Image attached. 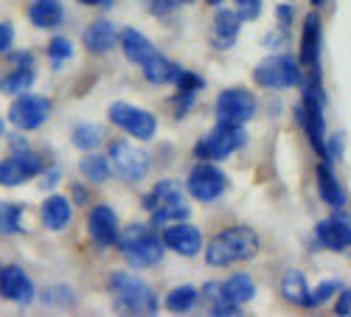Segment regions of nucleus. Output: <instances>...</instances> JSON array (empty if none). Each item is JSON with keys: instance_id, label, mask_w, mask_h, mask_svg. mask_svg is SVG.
<instances>
[{"instance_id": "f257e3e1", "label": "nucleus", "mask_w": 351, "mask_h": 317, "mask_svg": "<svg viewBox=\"0 0 351 317\" xmlns=\"http://www.w3.org/2000/svg\"><path fill=\"white\" fill-rule=\"evenodd\" d=\"M258 250V236L250 227H228L219 236L211 239V244L206 247V262L214 267H230L253 258Z\"/></svg>"}, {"instance_id": "f03ea898", "label": "nucleus", "mask_w": 351, "mask_h": 317, "mask_svg": "<svg viewBox=\"0 0 351 317\" xmlns=\"http://www.w3.org/2000/svg\"><path fill=\"white\" fill-rule=\"evenodd\" d=\"M110 292L115 301V309L127 314H152L158 309V298L152 286L130 275V272H115L110 278Z\"/></svg>"}, {"instance_id": "7ed1b4c3", "label": "nucleus", "mask_w": 351, "mask_h": 317, "mask_svg": "<svg viewBox=\"0 0 351 317\" xmlns=\"http://www.w3.org/2000/svg\"><path fill=\"white\" fill-rule=\"evenodd\" d=\"M119 242L132 267H152L163 258V239H158L146 225H130Z\"/></svg>"}, {"instance_id": "20e7f679", "label": "nucleus", "mask_w": 351, "mask_h": 317, "mask_svg": "<svg viewBox=\"0 0 351 317\" xmlns=\"http://www.w3.org/2000/svg\"><path fill=\"white\" fill-rule=\"evenodd\" d=\"M239 147H245V129L242 124H228L219 121L206 138L197 143V157L206 160H222L228 155H233Z\"/></svg>"}, {"instance_id": "39448f33", "label": "nucleus", "mask_w": 351, "mask_h": 317, "mask_svg": "<svg viewBox=\"0 0 351 317\" xmlns=\"http://www.w3.org/2000/svg\"><path fill=\"white\" fill-rule=\"evenodd\" d=\"M253 79L256 84L261 88H273V90H284V88H292V84H298L301 73H298V62L292 60V56H267V60H261L253 71Z\"/></svg>"}, {"instance_id": "423d86ee", "label": "nucleus", "mask_w": 351, "mask_h": 317, "mask_svg": "<svg viewBox=\"0 0 351 317\" xmlns=\"http://www.w3.org/2000/svg\"><path fill=\"white\" fill-rule=\"evenodd\" d=\"M110 121L115 127H121L124 132L135 135L138 140H149L158 129V121L152 112H146L141 107H132V104H124V101H115L110 107Z\"/></svg>"}, {"instance_id": "0eeeda50", "label": "nucleus", "mask_w": 351, "mask_h": 317, "mask_svg": "<svg viewBox=\"0 0 351 317\" xmlns=\"http://www.w3.org/2000/svg\"><path fill=\"white\" fill-rule=\"evenodd\" d=\"M298 121H304L306 135L312 140V147L324 155V104H320V88H317V76L312 79V84L304 93V104L298 107Z\"/></svg>"}, {"instance_id": "6e6552de", "label": "nucleus", "mask_w": 351, "mask_h": 317, "mask_svg": "<svg viewBox=\"0 0 351 317\" xmlns=\"http://www.w3.org/2000/svg\"><path fill=\"white\" fill-rule=\"evenodd\" d=\"M110 157H112L115 171L130 183L141 180L146 171H149V155H146L143 149H138V147H132V143H127V140H115L110 147Z\"/></svg>"}, {"instance_id": "1a4fd4ad", "label": "nucleus", "mask_w": 351, "mask_h": 317, "mask_svg": "<svg viewBox=\"0 0 351 317\" xmlns=\"http://www.w3.org/2000/svg\"><path fill=\"white\" fill-rule=\"evenodd\" d=\"M186 188L194 199H199V203H214V199H219L225 191V175L211 163H199L189 175Z\"/></svg>"}, {"instance_id": "9d476101", "label": "nucleus", "mask_w": 351, "mask_h": 317, "mask_svg": "<svg viewBox=\"0 0 351 317\" xmlns=\"http://www.w3.org/2000/svg\"><path fill=\"white\" fill-rule=\"evenodd\" d=\"M256 99L242 90V88H230V90H222L219 99H217V115L219 121H228V124H245L256 115Z\"/></svg>"}, {"instance_id": "9b49d317", "label": "nucleus", "mask_w": 351, "mask_h": 317, "mask_svg": "<svg viewBox=\"0 0 351 317\" xmlns=\"http://www.w3.org/2000/svg\"><path fill=\"white\" fill-rule=\"evenodd\" d=\"M48 115H51V101L43 96H23L9 110L12 124L20 129H37L40 124H45Z\"/></svg>"}, {"instance_id": "f8f14e48", "label": "nucleus", "mask_w": 351, "mask_h": 317, "mask_svg": "<svg viewBox=\"0 0 351 317\" xmlns=\"http://www.w3.org/2000/svg\"><path fill=\"white\" fill-rule=\"evenodd\" d=\"M43 171V160L34 152H17L14 157L0 163V183L3 186H20L28 177H34Z\"/></svg>"}, {"instance_id": "ddd939ff", "label": "nucleus", "mask_w": 351, "mask_h": 317, "mask_svg": "<svg viewBox=\"0 0 351 317\" xmlns=\"http://www.w3.org/2000/svg\"><path fill=\"white\" fill-rule=\"evenodd\" d=\"M0 295L14 303H32L34 301V283L20 267H3L0 270Z\"/></svg>"}, {"instance_id": "4468645a", "label": "nucleus", "mask_w": 351, "mask_h": 317, "mask_svg": "<svg viewBox=\"0 0 351 317\" xmlns=\"http://www.w3.org/2000/svg\"><path fill=\"white\" fill-rule=\"evenodd\" d=\"M163 244L180 255H197L202 247V233L194 225H186V222L174 225L171 222V227H166V233H163Z\"/></svg>"}, {"instance_id": "2eb2a0df", "label": "nucleus", "mask_w": 351, "mask_h": 317, "mask_svg": "<svg viewBox=\"0 0 351 317\" xmlns=\"http://www.w3.org/2000/svg\"><path fill=\"white\" fill-rule=\"evenodd\" d=\"M87 227H90V236L96 239V244H101V247H110L119 242V219H115V211L107 205H99L90 211Z\"/></svg>"}, {"instance_id": "dca6fc26", "label": "nucleus", "mask_w": 351, "mask_h": 317, "mask_svg": "<svg viewBox=\"0 0 351 317\" xmlns=\"http://www.w3.org/2000/svg\"><path fill=\"white\" fill-rule=\"evenodd\" d=\"M317 239H320V244L324 247H329V250H346V247H351V216H332V219H326V222H320L317 225Z\"/></svg>"}, {"instance_id": "f3484780", "label": "nucleus", "mask_w": 351, "mask_h": 317, "mask_svg": "<svg viewBox=\"0 0 351 317\" xmlns=\"http://www.w3.org/2000/svg\"><path fill=\"white\" fill-rule=\"evenodd\" d=\"M239 25H242V17L239 14H233L228 9L217 12L214 17V28H211V40L217 48H230L233 42H237L239 37Z\"/></svg>"}, {"instance_id": "a211bd4d", "label": "nucleus", "mask_w": 351, "mask_h": 317, "mask_svg": "<svg viewBox=\"0 0 351 317\" xmlns=\"http://www.w3.org/2000/svg\"><path fill=\"white\" fill-rule=\"evenodd\" d=\"M253 295H256V283H253L250 275H245V272H239V275L228 278L225 283H219V301H230V303L242 306V303H247Z\"/></svg>"}, {"instance_id": "6ab92c4d", "label": "nucleus", "mask_w": 351, "mask_h": 317, "mask_svg": "<svg viewBox=\"0 0 351 317\" xmlns=\"http://www.w3.org/2000/svg\"><path fill=\"white\" fill-rule=\"evenodd\" d=\"M115 37L119 34H115V25L110 20H96L84 31V45H87V51H93V53H104V51H110L115 45Z\"/></svg>"}, {"instance_id": "aec40b11", "label": "nucleus", "mask_w": 351, "mask_h": 317, "mask_svg": "<svg viewBox=\"0 0 351 317\" xmlns=\"http://www.w3.org/2000/svg\"><path fill=\"white\" fill-rule=\"evenodd\" d=\"M317 51H320V20L312 12L304 23V37H301V62L306 65H317Z\"/></svg>"}, {"instance_id": "412c9836", "label": "nucleus", "mask_w": 351, "mask_h": 317, "mask_svg": "<svg viewBox=\"0 0 351 317\" xmlns=\"http://www.w3.org/2000/svg\"><path fill=\"white\" fill-rule=\"evenodd\" d=\"M281 292L289 303H295V306H309L312 303V295H309V283L304 278V272L298 270H289L281 281Z\"/></svg>"}, {"instance_id": "4be33fe9", "label": "nucleus", "mask_w": 351, "mask_h": 317, "mask_svg": "<svg viewBox=\"0 0 351 317\" xmlns=\"http://www.w3.org/2000/svg\"><path fill=\"white\" fill-rule=\"evenodd\" d=\"M121 48H124V53H127V60H132V62H138V65H143V62L155 53V45L146 40L141 31H135V28H127V31L121 34Z\"/></svg>"}, {"instance_id": "5701e85b", "label": "nucleus", "mask_w": 351, "mask_h": 317, "mask_svg": "<svg viewBox=\"0 0 351 317\" xmlns=\"http://www.w3.org/2000/svg\"><path fill=\"white\" fill-rule=\"evenodd\" d=\"M143 76L149 79V81H155V84H163V81H178V76H180V68L174 65V62H169L166 56H160L158 51L149 56V60L143 62Z\"/></svg>"}, {"instance_id": "b1692460", "label": "nucleus", "mask_w": 351, "mask_h": 317, "mask_svg": "<svg viewBox=\"0 0 351 317\" xmlns=\"http://www.w3.org/2000/svg\"><path fill=\"white\" fill-rule=\"evenodd\" d=\"M183 219H189V205H186L183 194H174L166 199V203H160L158 208H152L155 225H171V222H183Z\"/></svg>"}, {"instance_id": "393cba45", "label": "nucleus", "mask_w": 351, "mask_h": 317, "mask_svg": "<svg viewBox=\"0 0 351 317\" xmlns=\"http://www.w3.org/2000/svg\"><path fill=\"white\" fill-rule=\"evenodd\" d=\"M43 222L51 230H62L71 222V203L65 196H48L43 203Z\"/></svg>"}, {"instance_id": "a878e982", "label": "nucleus", "mask_w": 351, "mask_h": 317, "mask_svg": "<svg viewBox=\"0 0 351 317\" xmlns=\"http://www.w3.org/2000/svg\"><path fill=\"white\" fill-rule=\"evenodd\" d=\"M28 17L40 28H53L62 23V6L60 0H34V6L28 9Z\"/></svg>"}, {"instance_id": "bb28decb", "label": "nucleus", "mask_w": 351, "mask_h": 317, "mask_svg": "<svg viewBox=\"0 0 351 317\" xmlns=\"http://www.w3.org/2000/svg\"><path fill=\"white\" fill-rule=\"evenodd\" d=\"M317 188H320V196H324V203H329V205H335V208H340V205L346 203V194H343L340 183L335 180V175H332L326 166L317 168Z\"/></svg>"}, {"instance_id": "cd10ccee", "label": "nucleus", "mask_w": 351, "mask_h": 317, "mask_svg": "<svg viewBox=\"0 0 351 317\" xmlns=\"http://www.w3.org/2000/svg\"><path fill=\"white\" fill-rule=\"evenodd\" d=\"M79 168H82V175H84L87 180H93V183H104V180L110 177V160L101 157V155H87V157L79 163Z\"/></svg>"}, {"instance_id": "c85d7f7f", "label": "nucleus", "mask_w": 351, "mask_h": 317, "mask_svg": "<svg viewBox=\"0 0 351 317\" xmlns=\"http://www.w3.org/2000/svg\"><path fill=\"white\" fill-rule=\"evenodd\" d=\"M104 140V129L99 127V124H79L76 129H73V143L79 149H96L99 143Z\"/></svg>"}, {"instance_id": "c756f323", "label": "nucleus", "mask_w": 351, "mask_h": 317, "mask_svg": "<svg viewBox=\"0 0 351 317\" xmlns=\"http://www.w3.org/2000/svg\"><path fill=\"white\" fill-rule=\"evenodd\" d=\"M194 303H197V290L194 286H178V290H171L169 298H166V306L171 312H189Z\"/></svg>"}, {"instance_id": "7c9ffc66", "label": "nucleus", "mask_w": 351, "mask_h": 317, "mask_svg": "<svg viewBox=\"0 0 351 317\" xmlns=\"http://www.w3.org/2000/svg\"><path fill=\"white\" fill-rule=\"evenodd\" d=\"M32 81H34L32 68H20V71H14L12 76H6L3 81H0V90L3 93H23V90L32 88Z\"/></svg>"}, {"instance_id": "2f4dec72", "label": "nucleus", "mask_w": 351, "mask_h": 317, "mask_svg": "<svg viewBox=\"0 0 351 317\" xmlns=\"http://www.w3.org/2000/svg\"><path fill=\"white\" fill-rule=\"evenodd\" d=\"M23 208L17 203H0V233H17Z\"/></svg>"}, {"instance_id": "473e14b6", "label": "nucleus", "mask_w": 351, "mask_h": 317, "mask_svg": "<svg viewBox=\"0 0 351 317\" xmlns=\"http://www.w3.org/2000/svg\"><path fill=\"white\" fill-rule=\"evenodd\" d=\"M174 194H180V188L174 186L171 180H166V183H158V186L152 188V194L143 199V205L152 211V208H158L160 203H166V199H169V196H174Z\"/></svg>"}, {"instance_id": "72a5a7b5", "label": "nucleus", "mask_w": 351, "mask_h": 317, "mask_svg": "<svg viewBox=\"0 0 351 317\" xmlns=\"http://www.w3.org/2000/svg\"><path fill=\"white\" fill-rule=\"evenodd\" d=\"M71 53H73V45L68 37H53L48 42V56L53 60V65H62L65 60H71Z\"/></svg>"}, {"instance_id": "f704fd0d", "label": "nucleus", "mask_w": 351, "mask_h": 317, "mask_svg": "<svg viewBox=\"0 0 351 317\" xmlns=\"http://www.w3.org/2000/svg\"><path fill=\"white\" fill-rule=\"evenodd\" d=\"M237 9L242 20H256L261 14V0H237Z\"/></svg>"}, {"instance_id": "c9c22d12", "label": "nucleus", "mask_w": 351, "mask_h": 317, "mask_svg": "<svg viewBox=\"0 0 351 317\" xmlns=\"http://www.w3.org/2000/svg\"><path fill=\"white\" fill-rule=\"evenodd\" d=\"M337 290H340V281H326V283H320L317 290H315V295H312V303H324V301H329Z\"/></svg>"}, {"instance_id": "e433bc0d", "label": "nucleus", "mask_w": 351, "mask_h": 317, "mask_svg": "<svg viewBox=\"0 0 351 317\" xmlns=\"http://www.w3.org/2000/svg\"><path fill=\"white\" fill-rule=\"evenodd\" d=\"M14 40V28L9 23H0V53H3Z\"/></svg>"}, {"instance_id": "4c0bfd02", "label": "nucleus", "mask_w": 351, "mask_h": 317, "mask_svg": "<svg viewBox=\"0 0 351 317\" xmlns=\"http://www.w3.org/2000/svg\"><path fill=\"white\" fill-rule=\"evenodd\" d=\"M337 314L351 317V290H346V292L340 295V301H337Z\"/></svg>"}, {"instance_id": "58836bf2", "label": "nucleus", "mask_w": 351, "mask_h": 317, "mask_svg": "<svg viewBox=\"0 0 351 317\" xmlns=\"http://www.w3.org/2000/svg\"><path fill=\"white\" fill-rule=\"evenodd\" d=\"M278 20L287 25V23L292 20V9H289V6H278Z\"/></svg>"}, {"instance_id": "ea45409f", "label": "nucleus", "mask_w": 351, "mask_h": 317, "mask_svg": "<svg viewBox=\"0 0 351 317\" xmlns=\"http://www.w3.org/2000/svg\"><path fill=\"white\" fill-rule=\"evenodd\" d=\"M56 177H60V171H56V168H53V171H48V177L43 180V186H48V188H51V186L56 183Z\"/></svg>"}, {"instance_id": "a19ab883", "label": "nucleus", "mask_w": 351, "mask_h": 317, "mask_svg": "<svg viewBox=\"0 0 351 317\" xmlns=\"http://www.w3.org/2000/svg\"><path fill=\"white\" fill-rule=\"evenodd\" d=\"M82 3H87V6H93V3H101V6H110L112 0H82Z\"/></svg>"}, {"instance_id": "79ce46f5", "label": "nucleus", "mask_w": 351, "mask_h": 317, "mask_svg": "<svg viewBox=\"0 0 351 317\" xmlns=\"http://www.w3.org/2000/svg\"><path fill=\"white\" fill-rule=\"evenodd\" d=\"M312 3H315V6H324V3H326V0H312Z\"/></svg>"}, {"instance_id": "37998d69", "label": "nucleus", "mask_w": 351, "mask_h": 317, "mask_svg": "<svg viewBox=\"0 0 351 317\" xmlns=\"http://www.w3.org/2000/svg\"><path fill=\"white\" fill-rule=\"evenodd\" d=\"M0 135H3V121H0Z\"/></svg>"}, {"instance_id": "c03bdc74", "label": "nucleus", "mask_w": 351, "mask_h": 317, "mask_svg": "<svg viewBox=\"0 0 351 317\" xmlns=\"http://www.w3.org/2000/svg\"><path fill=\"white\" fill-rule=\"evenodd\" d=\"M208 3H222V0H208Z\"/></svg>"}]
</instances>
